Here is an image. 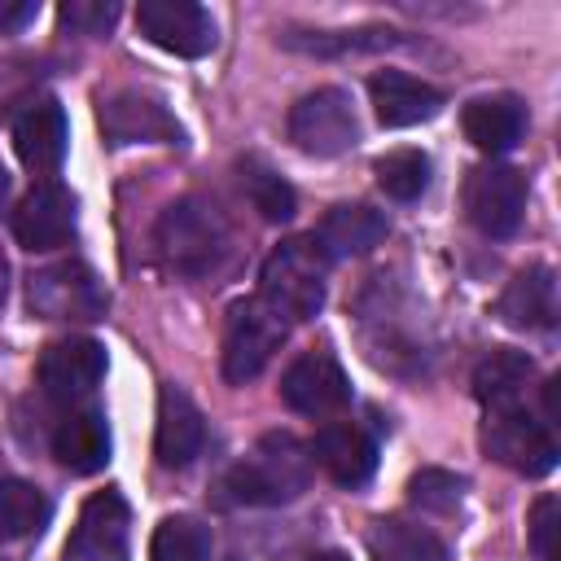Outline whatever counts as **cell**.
<instances>
[{"label":"cell","instance_id":"7402d4cb","mask_svg":"<svg viewBox=\"0 0 561 561\" xmlns=\"http://www.w3.org/2000/svg\"><path fill=\"white\" fill-rule=\"evenodd\" d=\"M504 324L513 329H552L557 320V276L552 267H526L508 280V289L500 294Z\"/></svg>","mask_w":561,"mask_h":561},{"label":"cell","instance_id":"f1b7e54d","mask_svg":"<svg viewBox=\"0 0 561 561\" xmlns=\"http://www.w3.org/2000/svg\"><path fill=\"white\" fill-rule=\"evenodd\" d=\"M373 171H377L381 193L394 197V202H412V197H421L425 184H430V158L416 153V149H390L386 158H377Z\"/></svg>","mask_w":561,"mask_h":561},{"label":"cell","instance_id":"83f0119b","mask_svg":"<svg viewBox=\"0 0 561 561\" xmlns=\"http://www.w3.org/2000/svg\"><path fill=\"white\" fill-rule=\"evenodd\" d=\"M153 561H210L215 557V539L197 517H167L153 530Z\"/></svg>","mask_w":561,"mask_h":561},{"label":"cell","instance_id":"cb8c5ba5","mask_svg":"<svg viewBox=\"0 0 561 561\" xmlns=\"http://www.w3.org/2000/svg\"><path fill=\"white\" fill-rule=\"evenodd\" d=\"M403 35L390 26H359V31H285L280 48L311 53V57H346V53H381L399 48Z\"/></svg>","mask_w":561,"mask_h":561},{"label":"cell","instance_id":"5b68a950","mask_svg":"<svg viewBox=\"0 0 561 561\" xmlns=\"http://www.w3.org/2000/svg\"><path fill=\"white\" fill-rule=\"evenodd\" d=\"M26 302L44 320H101L105 316V289L92 276L88 263H48L31 272L26 280Z\"/></svg>","mask_w":561,"mask_h":561},{"label":"cell","instance_id":"d590c367","mask_svg":"<svg viewBox=\"0 0 561 561\" xmlns=\"http://www.w3.org/2000/svg\"><path fill=\"white\" fill-rule=\"evenodd\" d=\"M4 202H9V175H4V167H0V215H4Z\"/></svg>","mask_w":561,"mask_h":561},{"label":"cell","instance_id":"603a6c76","mask_svg":"<svg viewBox=\"0 0 561 561\" xmlns=\"http://www.w3.org/2000/svg\"><path fill=\"white\" fill-rule=\"evenodd\" d=\"M535 377V364L522 351H491L478 368H473V394L482 408L500 412V408H522L526 381Z\"/></svg>","mask_w":561,"mask_h":561},{"label":"cell","instance_id":"ac0fdd59","mask_svg":"<svg viewBox=\"0 0 561 561\" xmlns=\"http://www.w3.org/2000/svg\"><path fill=\"white\" fill-rule=\"evenodd\" d=\"M311 451H316V460L324 465V473H329L333 482H342V486H359V482H368L373 469H377V443H373L359 425H351V421H329V425L316 434Z\"/></svg>","mask_w":561,"mask_h":561},{"label":"cell","instance_id":"5bb4252c","mask_svg":"<svg viewBox=\"0 0 561 561\" xmlns=\"http://www.w3.org/2000/svg\"><path fill=\"white\" fill-rule=\"evenodd\" d=\"M70 232H75V197L57 180L35 184L13 210V237L26 250H57L70 241Z\"/></svg>","mask_w":561,"mask_h":561},{"label":"cell","instance_id":"277c9868","mask_svg":"<svg viewBox=\"0 0 561 561\" xmlns=\"http://www.w3.org/2000/svg\"><path fill=\"white\" fill-rule=\"evenodd\" d=\"M285 342V320L263 298H241L224 324V377L232 386L254 381Z\"/></svg>","mask_w":561,"mask_h":561},{"label":"cell","instance_id":"2e32d148","mask_svg":"<svg viewBox=\"0 0 561 561\" xmlns=\"http://www.w3.org/2000/svg\"><path fill=\"white\" fill-rule=\"evenodd\" d=\"M13 149L35 175H53L66 158V114L57 101H35L13 123Z\"/></svg>","mask_w":561,"mask_h":561},{"label":"cell","instance_id":"7a4b0ae2","mask_svg":"<svg viewBox=\"0 0 561 561\" xmlns=\"http://www.w3.org/2000/svg\"><path fill=\"white\" fill-rule=\"evenodd\" d=\"M311 482V447H302L294 434L276 430V434H263L259 447L228 469L224 478V495L232 504H254V508H267V504H289L307 491Z\"/></svg>","mask_w":561,"mask_h":561},{"label":"cell","instance_id":"e0dca14e","mask_svg":"<svg viewBox=\"0 0 561 561\" xmlns=\"http://www.w3.org/2000/svg\"><path fill=\"white\" fill-rule=\"evenodd\" d=\"M386 232H390V224L381 210L351 202V206H333L320 219V228L311 232V241L324 259H355V254H368L373 245H381Z\"/></svg>","mask_w":561,"mask_h":561},{"label":"cell","instance_id":"1f68e13d","mask_svg":"<svg viewBox=\"0 0 561 561\" xmlns=\"http://www.w3.org/2000/svg\"><path fill=\"white\" fill-rule=\"evenodd\" d=\"M557 526H561L557 495H539L530 508V548L539 561H557Z\"/></svg>","mask_w":561,"mask_h":561},{"label":"cell","instance_id":"4316f807","mask_svg":"<svg viewBox=\"0 0 561 561\" xmlns=\"http://www.w3.org/2000/svg\"><path fill=\"white\" fill-rule=\"evenodd\" d=\"M237 171H241V188H245L250 206H254L263 219H272V224L294 219L298 197H294L289 180H285L276 167H267L263 158H254V153H250V158H241V162H237Z\"/></svg>","mask_w":561,"mask_h":561},{"label":"cell","instance_id":"ba28073f","mask_svg":"<svg viewBox=\"0 0 561 561\" xmlns=\"http://www.w3.org/2000/svg\"><path fill=\"white\" fill-rule=\"evenodd\" d=\"M465 215L482 237H513L526 215V180L513 167H473L465 180Z\"/></svg>","mask_w":561,"mask_h":561},{"label":"cell","instance_id":"ffe728a7","mask_svg":"<svg viewBox=\"0 0 561 561\" xmlns=\"http://www.w3.org/2000/svg\"><path fill=\"white\" fill-rule=\"evenodd\" d=\"M53 456L70 473H96L110 465V421L101 408H79L53 430Z\"/></svg>","mask_w":561,"mask_h":561},{"label":"cell","instance_id":"52a82bcc","mask_svg":"<svg viewBox=\"0 0 561 561\" xmlns=\"http://www.w3.org/2000/svg\"><path fill=\"white\" fill-rule=\"evenodd\" d=\"M482 443L500 465H508L526 478H539L557 465V443H552L548 421H535L526 408L491 412L486 425H482Z\"/></svg>","mask_w":561,"mask_h":561},{"label":"cell","instance_id":"8992f818","mask_svg":"<svg viewBox=\"0 0 561 561\" xmlns=\"http://www.w3.org/2000/svg\"><path fill=\"white\" fill-rule=\"evenodd\" d=\"M355 110L342 88H316L289 110V140L302 153L337 158L355 145Z\"/></svg>","mask_w":561,"mask_h":561},{"label":"cell","instance_id":"4fadbf2b","mask_svg":"<svg viewBox=\"0 0 561 561\" xmlns=\"http://www.w3.org/2000/svg\"><path fill=\"white\" fill-rule=\"evenodd\" d=\"M101 131L110 145H175L180 140L175 114L145 92H118L101 101Z\"/></svg>","mask_w":561,"mask_h":561},{"label":"cell","instance_id":"8fae6325","mask_svg":"<svg viewBox=\"0 0 561 561\" xmlns=\"http://www.w3.org/2000/svg\"><path fill=\"white\" fill-rule=\"evenodd\" d=\"M105 377V346L92 337H61L39 355V386L57 403H83Z\"/></svg>","mask_w":561,"mask_h":561},{"label":"cell","instance_id":"f546056e","mask_svg":"<svg viewBox=\"0 0 561 561\" xmlns=\"http://www.w3.org/2000/svg\"><path fill=\"white\" fill-rule=\"evenodd\" d=\"M460 495H465V478H456L447 469H421L408 482V500L425 513H451L460 504Z\"/></svg>","mask_w":561,"mask_h":561},{"label":"cell","instance_id":"e575fe53","mask_svg":"<svg viewBox=\"0 0 561 561\" xmlns=\"http://www.w3.org/2000/svg\"><path fill=\"white\" fill-rule=\"evenodd\" d=\"M307 561H351L346 552H316V557H307Z\"/></svg>","mask_w":561,"mask_h":561},{"label":"cell","instance_id":"44dd1931","mask_svg":"<svg viewBox=\"0 0 561 561\" xmlns=\"http://www.w3.org/2000/svg\"><path fill=\"white\" fill-rule=\"evenodd\" d=\"M460 127L482 153H508L526 131V105L517 96H478L465 105Z\"/></svg>","mask_w":561,"mask_h":561},{"label":"cell","instance_id":"836d02e7","mask_svg":"<svg viewBox=\"0 0 561 561\" xmlns=\"http://www.w3.org/2000/svg\"><path fill=\"white\" fill-rule=\"evenodd\" d=\"M4 294H9V263H4V254H0V307H4Z\"/></svg>","mask_w":561,"mask_h":561},{"label":"cell","instance_id":"7c38bea8","mask_svg":"<svg viewBox=\"0 0 561 561\" xmlns=\"http://www.w3.org/2000/svg\"><path fill=\"white\" fill-rule=\"evenodd\" d=\"M280 399L302 416H333L351 403V381L329 351H307L285 368Z\"/></svg>","mask_w":561,"mask_h":561},{"label":"cell","instance_id":"484cf974","mask_svg":"<svg viewBox=\"0 0 561 561\" xmlns=\"http://www.w3.org/2000/svg\"><path fill=\"white\" fill-rule=\"evenodd\" d=\"M48 517H53V504L39 486H31L22 478H0V543L44 530Z\"/></svg>","mask_w":561,"mask_h":561},{"label":"cell","instance_id":"3957f363","mask_svg":"<svg viewBox=\"0 0 561 561\" xmlns=\"http://www.w3.org/2000/svg\"><path fill=\"white\" fill-rule=\"evenodd\" d=\"M324 267L329 259L316 250L311 237L280 241L259 272V298L280 320H311L324 307Z\"/></svg>","mask_w":561,"mask_h":561},{"label":"cell","instance_id":"d6a6232c","mask_svg":"<svg viewBox=\"0 0 561 561\" xmlns=\"http://www.w3.org/2000/svg\"><path fill=\"white\" fill-rule=\"evenodd\" d=\"M39 18V0H0V31H22Z\"/></svg>","mask_w":561,"mask_h":561},{"label":"cell","instance_id":"30bf717a","mask_svg":"<svg viewBox=\"0 0 561 561\" xmlns=\"http://www.w3.org/2000/svg\"><path fill=\"white\" fill-rule=\"evenodd\" d=\"M131 517L118 491H96L83 508L79 522L66 539L61 561H127V539H131Z\"/></svg>","mask_w":561,"mask_h":561},{"label":"cell","instance_id":"4dcf8cb0","mask_svg":"<svg viewBox=\"0 0 561 561\" xmlns=\"http://www.w3.org/2000/svg\"><path fill=\"white\" fill-rule=\"evenodd\" d=\"M118 18V4L114 0H70L61 4V26L70 35H105Z\"/></svg>","mask_w":561,"mask_h":561},{"label":"cell","instance_id":"d4e9b609","mask_svg":"<svg viewBox=\"0 0 561 561\" xmlns=\"http://www.w3.org/2000/svg\"><path fill=\"white\" fill-rule=\"evenodd\" d=\"M368 552L373 561H447V543L425 530V526H412V522H377L368 530Z\"/></svg>","mask_w":561,"mask_h":561},{"label":"cell","instance_id":"6da1fadb","mask_svg":"<svg viewBox=\"0 0 561 561\" xmlns=\"http://www.w3.org/2000/svg\"><path fill=\"white\" fill-rule=\"evenodd\" d=\"M153 245H158V259L167 272H175L184 280H202L228 263L232 228L219 215V206H210L206 197H180L162 210V219L153 228Z\"/></svg>","mask_w":561,"mask_h":561},{"label":"cell","instance_id":"d6986e66","mask_svg":"<svg viewBox=\"0 0 561 561\" xmlns=\"http://www.w3.org/2000/svg\"><path fill=\"white\" fill-rule=\"evenodd\" d=\"M373 92V110L386 127H412V123H430L443 110V92L403 75V70H381L368 83Z\"/></svg>","mask_w":561,"mask_h":561},{"label":"cell","instance_id":"9c48e42d","mask_svg":"<svg viewBox=\"0 0 561 561\" xmlns=\"http://www.w3.org/2000/svg\"><path fill=\"white\" fill-rule=\"evenodd\" d=\"M136 26L149 44L175 53V57H206L215 48V22L193 0H140Z\"/></svg>","mask_w":561,"mask_h":561},{"label":"cell","instance_id":"9a60e30c","mask_svg":"<svg viewBox=\"0 0 561 561\" xmlns=\"http://www.w3.org/2000/svg\"><path fill=\"white\" fill-rule=\"evenodd\" d=\"M202 443H206V421H202L197 403L180 386H162L158 390V430H153L158 460L167 469H184V465H193Z\"/></svg>","mask_w":561,"mask_h":561}]
</instances>
